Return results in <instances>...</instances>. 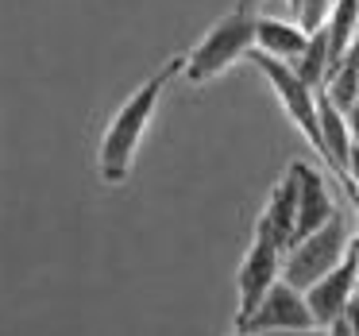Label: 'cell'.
I'll return each mask as SVG.
<instances>
[{
    "label": "cell",
    "instance_id": "cell-10",
    "mask_svg": "<svg viewBox=\"0 0 359 336\" xmlns=\"http://www.w3.org/2000/svg\"><path fill=\"white\" fill-rule=\"evenodd\" d=\"M305 43H309V32L294 24V20H266L255 16V51L266 58H278V62L294 66L302 58Z\"/></svg>",
    "mask_w": 359,
    "mask_h": 336
},
{
    "label": "cell",
    "instance_id": "cell-15",
    "mask_svg": "<svg viewBox=\"0 0 359 336\" xmlns=\"http://www.w3.org/2000/svg\"><path fill=\"white\" fill-rule=\"evenodd\" d=\"M328 8H332V0H290L294 24L302 27V32H317V27L328 20Z\"/></svg>",
    "mask_w": 359,
    "mask_h": 336
},
{
    "label": "cell",
    "instance_id": "cell-4",
    "mask_svg": "<svg viewBox=\"0 0 359 336\" xmlns=\"http://www.w3.org/2000/svg\"><path fill=\"white\" fill-rule=\"evenodd\" d=\"M248 58L259 66V74L271 81L274 97L282 101L286 116L297 124V132L309 140V147L317 151V155H325V143H320V120H317V89H309L286 62H278V58H266V55H259V51H251Z\"/></svg>",
    "mask_w": 359,
    "mask_h": 336
},
{
    "label": "cell",
    "instance_id": "cell-5",
    "mask_svg": "<svg viewBox=\"0 0 359 336\" xmlns=\"http://www.w3.org/2000/svg\"><path fill=\"white\" fill-rule=\"evenodd\" d=\"M309 325H313V313H309V305H305V294L294 290L290 282H282V278L263 294V302L251 309V317L236 321L240 332H255V336L286 332V328H309Z\"/></svg>",
    "mask_w": 359,
    "mask_h": 336
},
{
    "label": "cell",
    "instance_id": "cell-14",
    "mask_svg": "<svg viewBox=\"0 0 359 336\" xmlns=\"http://www.w3.org/2000/svg\"><path fill=\"white\" fill-rule=\"evenodd\" d=\"M290 70H294L309 89L325 86V74H328V39H325V32H320V27H317V32H309V43H305L302 58H297Z\"/></svg>",
    "mask_w": 359,
    "mask_h": 336
},
{
    "label": "cell",
    "instance_id": "cell-2",
    "mask_svg": "<svg viewBox=\"0 0 359 336\" xmlns=\"http://www.w3.org/2000/svg\"><path fill=\"white\" fill-rule=\"evenodd\" d=\"M251 51H255V12H232V16L217 20L209 35L186 55L182 74H186L189 86H205L240 58H248Z\"/></svg>",
    "mask_w": 359,
    "mask_h": 336
},
{
    "label": "cell",
    "instance_id": "cell-13",
    "mask_svg": "<svg viewBox=\"0 0 359 336\" xmlns=\"http://www.w3.org/2000/svg\"><path fill=\"white\" fill-rule=\"evenodd\" d=\"M320 97H325L332 109H348L351 101L359 97V39L348 47V55L340 58L336 66H328V74H325V86L317 89Z\"/></svg>",
    "mask_w": 359,
    "mask_h": 336
},
{
    "label": "cell",
    "instance_id": "cell-6",
    "mask_svg": "<svg viewBox=\"0 0 359 336\" xmlns=\"http://www.w3.org/2000/svg\"><path fill=\"white\" fill-rule=\"evenodd\" d=\"M278 278H282V248H274L263 236H251V248L240 263V274H236V290H240V313H236V321L251 317V309L263 302V294Z\"/></svg>",
    "mask_w": 359,
    "mask_h": 336
},
{
    "label": "cell",
    "instance_id": "cell-18",
    "mask_svg": "<svg viewBox=\"0 0 359 336\" xmlns=\"http://www.w3.org/2000/svg\"><path fill=\"white\" fill-rule=\"evenodd\" d=\"M325 332H328V336H351V325H348V317H336L332 325L325 328Z\"/></svg>",
    "mask_w": 359,
    "mask_h": 336
},
{
    "label": "cell",
    "instance_id": "cell-7",
    "mask_svg": "<svg viewBox=\"0 0 359 336\" xmlns=\"http://www.w3.org/2000/svg\"><path fill=\"white\" fill-rule=\"evenodd\" d=\"M351 297H355V236H351L348 255H344L320 282H313V286L305 290V305H309V313H313V325L328 328L336 317H344Z\"/></svg>",
    "mask_w": 359,
    "mask_h": 336
},
{
    "label": "cell",
    "instance_id": "cell-1",
    "mask_svg": "<svg viewBox=\"0 0 359 336\" xmlns=\"http://www.w3.org/2000/svg\"><path fill=\"white\" fill-rule=\"evenodd\" d=\"M182 66H186V58L174 55L170 62H166L163 70L151 74V78L143 81L124 105H120L116 116L109 120L104 140H101V151H97V170H101L104 186H120V182H128L132 163H135V151H140V143H143V132H147L151 116H155V109H158V97H163L166 86L182 74Z\"/></svg>",
    "mask_w": 359,
    "mask_h": 336
},
{
    "label": "cell",
    "instance_id": "cell-11",
    "mask_svg": "<svg viewBox=\"0 0 359 336\" xmlns=\"http://www.w3.org/2000/svg\"><path fill=\"white\" fill-rule=\"evenodd\" d=\"M317 120H320V143H325V155L320 159L332 166L344 186H351L348 182V159H351V151H355V143H351V135H348V120H344V112L332 109L320 93H317Z\"/></svg>",
    "mask_w": 359,
    "mask_h": 336
},
{
    "label": "cell",
    "instance_id": "cell-3",
    "mask_svg": "<svg viewBox=\"0 0 359 336\" xmlns=\"http://www.w3.org/2000/svg\"><path fill=\"white\" fill-rule=\"evenodd\" d=\"M351 248V232H348V220L332 217L317 228V232L302 236L286 248L282 255V282H290L294 290H309L313 282H320Z\"/></svg>",
    "mask_w": 359,
    "mask_h": 336
},
{
    "label": "cell",
    "instance_id": "cell-12",
    "mask_svg": "<svg viewBox=\"0 0 359 336\" xmlns=\"http://www.w3.org/2000/svg\"><path fill=\"white\" fill-rule=\"evenodd\" d=\"M328 39V66H336L348 47L359 39V0H332V8H328V20L320 24Z\"/></svg>",
    "mask_w": 359,
    "mask_h": 336
},
{
    "label": "cell",
    "instance_id": "cell-9",
    "mask_svg": "<svg viewBox=\"0 0 359 336\" xmlns=\"http://www.w3.org/2000/svg\"><path fill=\"white\" fill-rule=\"evenodd\" d=\"M297 174V224H294V240H302V236L317 232L325 220L336 217V205H332V194H328L325 178H320L317 170H313L309 163H290Z\"/></svg>",
    "mask_w": 359,
    "mask_h": 336
},
{
    "label": "cell",
    "instance_id": "cell-16",
    "mask_svg": "<svg viewBox=\"0 0 359 336\" xmlns=\"http://www.w3.org/2000/svg\"><path fill=\"white\" fill-rule=\"evenodd\" d=\"M344 120H348V135H351V143L359 147V97L348 105V109H344Z\"/></svg>",
    "mask_w": 359,
    "mask_h": 336
},
{
    "label": "cell",
    "instance_id": "cell-8",
    "mask_svg": "<svg viewBox=\"0 0 359 336\" xmlns=\"http://www.w3.org/2000/svg\"><path fill=\"white\" fill-rule=\"evenodd\" d=\"M294 224H297V174H294V166H290L278 178V186L271 189L263 213H259L255 236L271 240L274 248H282V255H286V248L294 243Z\"/></svg>",
    "mask_w": 359,
    "mask_h": 336
},
{
    "label": "cell",
    "instance_id": "cell-19",
    "mask_svg": "<svg viewBox=\"0 0 359 336\" xmlns=\"http://www.w3.org/2000/svg\"><path fill=\"white\" fill-rule=\"evenodd\" d=\"M263 0H236V12H255Z\"/></svg>",
    "mask_w": 359,
    "mask_h": 336
},
{
    "label": "cell",
    "instance_id": "cell-20",
    "mask_svg": "<svg viewBox=\"0 0 359 336\" xmlns=\"http://www.w3.org/2000/svg\"><path fill=\"white\" fill-rule=\"evenodd\" d=\"M232 336H255V332H240V328H236V332Z\"/></svg>",
    "mask_w": 359,
    "mask_h": 336
},
{
    "label": "cell",
    "instance_id": "cell-17",
    "mask_svg": "<svg viewBox=\"0 0 359 336\" xmlns=\"http://www.w3.org/2000/svg\"><path fill=\"white\" fill-rule=\"evenodd\" d=\"M266 336H328L320 325H309V328H286V332H266Z\"/></svg>",
    "mask_w": 359,
    "mask_h": 336
}]
</instances>
